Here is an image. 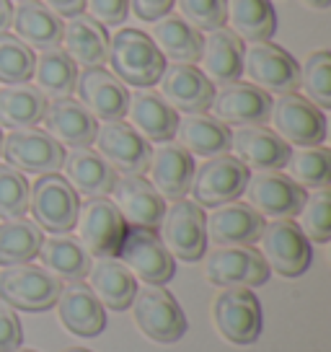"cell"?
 <instances>
[{
	"instance_id": "24",
	"label": "cell",
	"mask_w": 331,
	"mask_h": 352,
	"mask_svg": "<svg viewBox=\"0 0 331 352\" xmlns=\"http://www.w3.org/2000/svg\"><path fill=\"white\" fill-rule=\"evenodd\" d=\"M243 47L246 44L225 26L212 29L207 36H202L199 63L212 86H228L243 76Z\"/></svg>"
},
{
	"instance_id": "39",
	"label": "cell",
	"mask_w": 331,
	"mask_h": 352,
	"mask_svg": "<svg viewBox=\"0 0 331 352\" xmlns=\"http://www.w3.org/2000/svg\"><path fill=\"white\" fill-rule=\"evenodd\" d=\"M285 168L290 171V179L303 189H321L329 187L331 182V153L329 148L310 145L290 151Z\"/></svg>"
},
{
	"instance_id": "20",
	"label": "cell",
	"mask_w": 331,
	"mask_h": 352,
	"mask_svg": "<svg viewBox=\"0 0 331 352\" xmlns=\"http://www.w3.org/2000/svg\"><path fill=\"white\" fill-rule=\"evenodd\" d=\"M212 117L222 124L233 127H251V124H264L272 114V96L262 88L251 83L233 80L228 86H220L212 99Z\"/></svg>"
},
{
	"instance_id": "35",
	"label": "cell",
	"mask_w": 331,
	"mask_h": 352,
	"mask_svg": "<svg viewBox=\"0 0 331 352\" xmlns=\"http://www.w3.org/2000/svg\"><path fill=\"white\" fill-rule=\"evenodd\" d=\"M153 44L161 50V55L174 63H199L202 52V32H197L192 23H187L181 16H163L153 21Z\"/></svg>"
},
{
	"instance_id": "49",
	"label": "cell",
	"mask_w": 331,
	"mask_h": 352,
	"mask_svg": "<svg viewBox=\"0 0 331 352\" xmlns=\"http://www.w3.org/2000/svg\"><path fill=\"white\" fill-rule=\"evenodd\" d=\"M11 19H13L11 0H0V32H5L11 26Z\"/></svg>"
},
{
	"instance_id": "3",
	"label": "cell",
	"mask_w": 331,
	"mask_h": 352,
	"mask_svg": "<svg viewBox=\"0 0 331 352\" xmlns=\"http://www.w3.org/2000/svg\"><path fill=\"white\" fill-rule=\"evenodd\" d=\"M243 73L249 76L251 86L266 91L269 96L295 94L300 86L298 60L272 42H251L243 47Z\"/></svg>"
},
{
	"instance_id": "1",
	"label": "cell",
	"mask_w": 331,
	"mask_h": 352,
	"mask_svg": "<svg viewBox=\"0 0 331 352\" xmlns=\"http://www.w3.org/2000/svg\"><path fill=\"white\" fill-rule=\"evenodd\" d=\"M111 73L119 78L124 86L150 88L166 67V57L153 44V39L140 29H119L109 42Z\"/></svg>"
},
{
	"instance_id": "28",
	"label": "cell",
	"mask_w": 331,
	"mask_h": 352,
	"mask_svg": "<svg viewBox=\"0 0 331 352\" xmlns=\"http://www.w3.org/2000/svg\"><path fill=\"white\" fill-rule=\"evenodd\" d=\"M55 306L62 327L78 337H96L106 327V311L99 303V298L93 296V290L83 283L62 287Z\"/></svg>"
},
{
	"instance_id": "7",
	"label": "cell",
	"mask_w": 331,
	"mask_h": 352,
	"mask_svg": "<svg viewBox=\"0 0 331 352\" xmlns=\"http://www.w3.org/2000/svg\"><path fill=\"white\" fill-rule=\"evenodd\" d=\"M259 241H262V256H264L266 267L275 270L277 275L298 277L313 262L310 241L303 236L298 223H293V218L264 223Z\"/></svg>"
},
{
	"instance_id": "48",
	"label": "cell",
	"mask_w": 331,
	"mask_h": 352,
	"mask_svg": "<svg viewBox=\"0 0 331 352\" xmlns=\"http://www.w3.org/2000/svg\"><path fill=\"white\" fill-rule=\"evenodd\" d=\"M45 6L60 19H73L86 11V0H45Z\"/></svg>"
},
{
	"instance_id": "36",
	"label": "cell",
	"mask_w": 331,
	"mask_h": 352,
	"mask_svg": "<svg viewBox=\"0 0 331 352\" xmlns=\"http://www.w3.org/2000/svg\"><path fill=\"white\" fill-rule=\"evenodd\" d=\"M225 21L243 44L269 42L277 32V13L269 0H228Z\"/></svg>"
},
{
	"instance_id": "2",
	"label": "cell",
	"mask_w": 331,
	"mask_h": 352,
	"mask_svg": "<svg viewBox=\"0 0 331 352\" xmlns=\"http://www.w3.org/2000/svg\"><path fill=\"white\" fill-rule=\"evenodd\" d=\"M62 280L36 264H13L0 272V300L21 311H47L57 303Z\"/></svg>"
},
{
	"instance_id": "43",
	"label": "cell",
	"mask_w": 331,
	"mask_h": 352,
	"mask_svg": "<svg viewBox=\"0 0 331 352\" xmlns=\"http://www.w3.org/2000/svg\"><path fill=\"white\" fill-rule=\"evenodd\" d=\"M29 197H32V187L26 176L16 171L13 166L0 164V218H23L29 212Z\"/></svg>"
},
{
	"instance_id": "37",
	"label": "cell",
	"mask_w": 331,
	"mask_h": 352,
	"mask_svg": "<svg viewBox=\"0 0 331 352\" xmlns=\"http://www.w3.org/2000/svg\"><path fill=\"white\" fill-rule=\"evenodd\" d=\"M34 80L47 99H67L76 91L78 65L65 55L62 47L42 50L34 60Z\"/></svg>"
},
{
	"instance_id": "5",
	"label": "cell",
	"mask_w": 331,
	"mask_h": 352,
	"mask_svg": "<svg viewBox=\"0 0 331 352\" xmlns=\"http://www.w3.org/2000/svg\"><path fill=\"white\" fill-rule=\"evenodd\" d=\"M76 228L91 256H117L127 223L109 197H91L78 208Z\"/></svg>"
},
{
	"instance_id": "33",
	"label": "cell",
	"mask_w": 331,
	"mask_h": 352,
	"mask_svg": "<svg viewBox=\"0 0 331 352\" xmlns=\"http://www.w3.org/2000/svg\"><path fill=\"white\" fill-rule=\"evenodd\" d=\"M36 256H42L45 270L67 283H83L91 270V254L67 233H55L52 239H45Z\"/></svg>"
},
{
	"instance_id": "50",
	"label": "cell",
	"mask_w": 331,
	"mask_h": 352,
	"mask_svg": "<svg viewBox=\"0 0 331 352\" xmlns=\"http://www.w3.org/2000/svg\"><path fill=\"white\" fill-rule=\"evenodd\" d=\"M306 6H310V8H316V11H326L331 6V0H303Z\"/></svg>"
},
{
	"instance_id": "15",
	"label": "cell",
	"mask_w": 331,
	"mask_h": 352,
	"mask_svg": "<svg viewBox=\"0 0 331 352\" xmlns=\"http://www.w3.org/2000/svg\"><path fill=\"white\" fill-rule=\"evenodd\" d=\"M3 158L21 174H57L65 161L62 145L52 140L47 132L29 127V130H13L3 138Z\"/></svg>"
},
{
	"instance_id": "54",
	"label": "cell",
	"mask_w": 331,
	"mask_h": 352,
	"mask_svg": "<svg viewBox=\"0 0 331 352\" xmlns=\"http://www.w3.org/2000/svg\"><path fill=\"white\" fill-rule=\"evenodd\" d=\"M16 3H26V0H16Z\"/></svg>"
},
{
	"instance_id": "32",
	"label": "cell",
	"mask_w": 331,
	"mask_h": 352,
	"mask_svg": "<svg viewBox=\"0 0 331 352\" xmlns=\"http://www.w3.org/2000/svg\"><path fill=\"white\" fill-rule=\"evenodd\" d=\"M11 26L16 29V36L29 47L42 50H52L60 47L62 42V19L47 8L39 0H26L19 3V8L13 11Z\"/></svg>"
},
{
	"instance_id": "34",
	"label": "cell",
	"mask_w": 331,
	"mask_h": 352,
	"mask_svg": "<svg viewBox=\"0 0 331 352\" xmlns=\"http://www.w3.org/2000/svg\"><path fill=\"white\" fill-rule=\"evenodd\" d=\"M47 96L36 86L13 83L0 88V127L29 130L36 127L47 111Z\"/></svg>"
},
{
	"instance_id": "19",
	"label": "cell",
	"mask_w": 331,
	"mask_h": 352,
	"mask_svg": "<svg viewBox=\"0 0 331 352\" xmlns=\"http://www.w3.org/2000/svg\"><path fill=\"white\" fill-rule=\"evenodd\" d=\"M158 83H161V96L166 104L184 114H205L215 99V86L197 65H189V63L166 65Z\"/></svg>"
},
{
	"instance_id": "14",
	"label": "cell",
	"mask_w": 331,
	"mask_h": 352,
	"mask_svg": "<svg viewBox=\"0 0 331 352\" xmlns=\"http://www.w3.org/2000/svg\"><path fill=\"white\" fill-rule=\"evenodd\" d=\"M212 319L222 340L251 344L262 331V306L249 287H222L212 306Z\"/></svg>"
},
{
	"instance_id": "31",
	"label": "cell",
	"mask_w": 331,
	"mask_h": 352,
	"mask_svg": "<svg viewBox=\"0 0 331 352\" xmlns=\"http://www.w3.org/2000/svg\"><path fill=\"white\" fill-rule=\"evenodd\" d=\"M89 287L93 290V296L99 298L101 306L111 308V311H124L133 303L137 283H135L133 272L117 256H101L96 262H91Z\"/></svg>"
},
{
	"instance_id": "27",
	"label": "cell",
	"mask_w": 331,
	"mask_h": 352,
	"mask_svg": "<svg viewBox=\"0 0 331 352\" xmlns=\"http://www.w3.org/2000/svg\"><path fill=\"white\" fill-rule=\"evenodd\" d=\"M127 117L135 130L143 135L150 143H168L176 132L179 114L163 101L161 94L148 91V88H137L130 94V107H127Z\"/></svg>"
},
{
	"instance_id": "46",
	"label": "cell",
	"mask_w": 331,
	"mask_h": 352,
	"mask_svg": "<svg viewBox=\"0 0 331 352\" xmlns=\"http://www.w3.org/2000/svg\"><path fill=\"white\" fill-rule=\"evenodd\" d=\"M23 342L21 321L16 316V311L5 303H0V352L19 350Z\"/></svg>"
},
{
	"instance_id": "41",
	"label": "cell",
	"mask_w": 331,
	"mask_h": 352,
	"mask_svg": "<svg viewBox=\"0 0 331 352\" xmlns=\"http://www.w3.org/2000/svg\"><path fill=\"white\" fill-rule=\"evenodd\" d=\"M306 91V99L316 104L319 109L331 107V52L319 50L308 55L300 67V86Z\"/></svg>"
},
{
	"instance_id": "45",
	"label": "cell",
	"mask_w": 331,
	"mask_h": 352,
	"mask_svg": "<svg viewBox=\"0 0 331 352\" xmlns=\"http://www.w3.org/2000/svg\"><path fill=\"white\" fill-rule=\"evenodd\" d=\"M86 8L91 19H96L99 23L117 26V23H124L130 13V0H86Z\"/></svg>"
},
{
	"instance_id": "13",
	"label": "cell",
	"mask_w": 331,
	"mask_h": 352,
	"mask_svg": "<svg viewBox=\"0 0 331 352\" xmlns=\"http://www.w3.org/2000/svg\"><path fill=\"white\" fill-rule=\"evenodd\" d=\"M93 143L99 148L96 153H99L114 171H119L122 176L148 171L153 148H150V143L145 140L140 132L135 130L133 124H127V122H122V120L104 122V124L96 127Z\"/></svg>"
},
{
	"instance_id": "26",
	"label": "cell",
	"mask_w": 331,
	"mask_h": 352,
	"mask_svg": "<svg viewBox=\"0 0 331 352\" xmlns=\"http://www.w3.org/2000/svg\"><path fill=\"white\" fill-rule=\"evenodd\" d=\"M109 42L106 26L91 19L89 13H78L62 26V50L65 55L83 67H104L109 60Z\"/></svg>"
},
{
	"instance_id": "8",
	"label": "cell",
	"mask_w": 331,
	"mask_h": 352,
	"mask_svg": "<svg viewBox=\"0 0 331 352\" xmlns=\"http://www.w3.org/2000/svg\"><path fill=\"white\" fill-rule=\"evenodd\" d=\"M161 241L171 256L184 262H197L207 252V233H205V210L192 199H176L166 208L161 220Z\"/></svg>"
},
{
	"instance_id": "29",
	"label": "cell",
	"mask_w": 331,
	"mask_h": 352,
	"mask_svg": "<svg viewBox=\"0 0 331 352\" xmlns=\"http://www.w3.org/2000/svg\"><path fill=\"white\" fill-rule=\"evenodd\" d=\"M62 168L65 182L76 189L78 197H106L117 182V171L91 148H73V153L65 155Z\"/></svg>"
},
{
	"instance_id": "25",
	"label": "cell",
	"mask_w": 331,
	"mask_h": 352,
	"mask_svg": "<svg viewBox=\"0 0 331 352\" xmlns=\"http://www.w3.org/2000/svg\"><path fill=\"white\" fill-rule=\"evenodd\" d=\"M42 122L47 127V135L67 148H89L99 127V122L91 117V111L70 96L49 101Z\"/></svg>"
},
{
	"instance_id": "21",
	"label": "cell",
	"mask_w": 331,
	"mask_h": 352,
	"mask_svg": "<svg viewBox=\"0 0 331 352\" xmlns=\"http://www.w3.org/2000/svg\"><path fill=\"white\" fill-rule=\"evenodd\" d=\"M150 184L155 187V192L163 199H184L192 192V182H194V155L187 153L179 143H161L150 153Z\"/></svg>"
},
{
	"instance_id": "6",
	"label": "cell",
	"mask_w": 331,
	"mask_h": 352,
	"mask_svg": "<svg viewBox=\"0 0 331 352\" xmlns=\"http://www.w3.org/2000/svg\"><path fill=\"white\" fill-rule=\"evenodd\" d=\"M119 262L133 272L135 277H140L145 285H163L168 283L176 264L171 252L163 246L161 236L150 228H135L130 226L119 246Z\"/></svg>"
},
{
	"instance_id": "52",
	"label": "cell",
	"mask_w": 331,
	"mask_h": 352,
	"mask_svg": "<svg viewBox=\"0 0 331 352\" xmlns=\"http://www.w3.org/2000/svg\"><path fill=\"white\" fill-rule=\"evenodd\" d=\"M3 138H5V135H3V130H0V153H3Z\"/></svg>"
},
{
	"instance_id": "9",
	"label": "cell",
	"mask_w": 331,
	"mask_h": 352,
	"mask_svg": "<svg viewBox=\"0 0 331 352\" xmlns=\"http://www.w3.org/2000/svg\"><path fill=\"white\" fill-rule=\"evenodd\" d=\"M80 197L60 174H45L36 179L29 197L34 223L49 233H67L76 228Z\"/></svg>"
},
{
	"instance_id": "44",
	"label": "cell",
	"mask_w": 331,
	"mask_h": 352,
	"mask_svg": "<svg viewBox=\"0 0 331 352\" xmlns=\"http://www.w3.org/2000/svg\"><path fill=\"white\" fill-rule=\"evenodd\" d=\"M174 6H179L181 19L197 32L220 29L228 19V0H174Z\"/></svg>"
},
{
	"instance_id": "23",
	"label": "cell",
	"mask_w": 331,
	"mask_h": 352,
	"mask_svg": "<svg viewBox=\"0 0 331 352\" xmlns=\"http://www.w3.org/2000/svg\"><path fill=\"white\" fill-rule=\"evenodd\" d=\"M231 151L249 171H279L290 158V145L269 127H238L231 138Z\"/></svg>"
},
{
	"instance_id": "51",
	"label": "cell",
	"mask_w": 331,
	"mask_h": 352,
	"mask_svg": "<svg viewBox=\"0 0 331 352\" xmlns=\"http://www.w3.org/2000/svg\"><path fill=\"white\" fill-rule=\"evenodd\" d=\"M65 352H91V350H80V347H73V350H65Z\"/></svg>"
},
{
	"instance_id": "10",
	"label": "cell",
	"mask_w": 331,
	"mask_h": 352,
	"mask_svg": "<svg viewBox=\"0 0 331 352\" xmlns=\"http://www.w3.org/2000/svg\"><path fill=\"white\" fill-rule=\"evenodd\" d=\"M269 120L275 124V132L287 145L310 148L321 145L326 138V114L316 104H310L300 94H282L272 101Z\"/></svg>"
},
{
	"instance_id": "4",
	"label": "cell",
	"mask_w": 331,
	"mask_h": 352,
	"mask_svg": "<svg viewBox=\"0 0 331 352\" xmlns=\"http://www.w3.org/2000/svg\"><path fill=\"white\" fill-rule=\"evenodd\" d=\"M135 321L145 337L161 344L179 342L187 334V316L176 298L161 285H143L135 290L133 298Z\"/></svg>"
},
{
	"instance_id": "30",
	"label": "cell",
	"mask_w": 331,
	"mask_h": 352,
	"mask_svg": "<svg viewBox=\"0 0 331 352\" xmlns=\"http://www.w3.org/2000/svg\"><path fill=\"white\" fill-rule=\"evenodd\" d=\"M174 138L179 145L192 155H202V158H215L231 151V138L233 132L228 124H222L215 117L207 114H187L179 117L176 132Z\"/></svg>"
},
{
	"instance_id": "17",
	"label": "cell",
	"mask_w": 331,
	"mask_h": 352,
	"mask_svg": "<svg viewBox=\"0 0 331 352\" xmlns=\"http://www.w3.org/2000/svg\"><path fill=\"white\" fill-rule=\"evenodd\" d=\"M76 91L93 120L114 122L127 114L130 91L106 67H83V73H78Z\"/></svg>"
},
{
	"instance_id": "42",
	"label": "cell",
	"mask_w": 331,
	"mask_h": 352,
	"mask_svg": "<svg viewBox=\"0 0 331 352\" xmlns=\"http://www.w3.org/2000/svg\"><path fill=\"white\" fill-rule=\"evenodd\" d=\"M298 228L313 243H326L331 239V195L326 187L310 192L298 212Z\"/></svg>"
},
{
	"instance_id": "18",
	"label": "cell",
	"mask_w": 331,
	"mask_h": 352,
	"mask_svg": "<svg viewBox=\"0 0 331 352\" xmlns=\"http://www.w3.org/2000/svg\"><path fill=\"white\" fill-rule=\"evenodd\" d=\"M109 195L114 197L111 202L117 205L124 223H130L135 228L158 231L166 212V199L155 192V187L143 174L117 176Z\"/></svg>"
},
{
	"instance_id": "53",
	"label": "cell",
	"mask_w": 331,
	"mask_h": 352,
	"mask_svg": "<svg viewBox=\"0 0 331 352\" xmlns=\"http://www.w3.org/2000/svg\"><path fill=\"white\" fill-rule=\"evenodd\" d=\"M13 352H34V350H21V347H19V350H13Z\"/></svg>"
},
{
	"instance_id": "47",
	"label": "cell",
	"mask_w": 331,
	"mask_h": 352,
	"mask_svg": "<svg viewBox=\"0 0 331 352\" xmlns=\"http://www.w3.org/2000/svg\"><path fill=\"white\" fill-rule=\"evenodd\" d=\"M130 8H133L140 21L153 23L171 13L174 0H130Z\"/></svg>"
},
{
	"instance_id": "16",
	"label": "cell",
	"mask_w": 331,
	"mask_h": 352,
	"mask_svg": "<svg viewBox=\"0 0 331 352\" xmlns=\"http://www.w3.org/2000/svg\"><path fill=\"white\" fill-rule=\"evenodd\" d=\"M243 192L249 195L246 205H251L262 218L275 220L298 215L308 197L306 189L279 171H256L254 176H249Z\"/></svg>"
},
{
	"instance_id": "12",
	"label": "cell",
	"mask_w": 331,
	"mask_h": 352,
	"mask_svg": "<svg viewBox=\"0 0 331 352\" xmlns=\"http://www.w3.org/2000/svg\"><path fill=\"white\" fill-rule=\"evenodd\" d=\"M205 275L218 287H256L269 280V267L254 246H215L205 259Z\"/></svg>"
},
{
	"instance_id": "38",
	"label": "cell",
	"mask_w": 331,
	"mask_h": 352,
	"mask_svg": "<svg viewBox=\"0 0 331 352\" xmlns=\"http://www.w3.org/2000/svg\"><path fill=\"white\" fill-rule=\"evenodd\" d=\"M45 241L42 228L26 218H13L0 223V264L13 267V264L32 262L39 254V246Z\"/></svg>"
},
{
	"instance_id": "40",
	"label": "cell",
	"mask_w": 331,
	"mask_h": 352,
	"mask_svg": "<svg viewBox=\"0 0 331 352\" xmlns=\"http://www.w3.org/2000/svg\"><path fill=\"white\" fill-rule=\"evenodd\" d=\"M34 50L16 34L0 32V83H26L34 76Z\"/></svg>"
},
{
	"instance_id": "22",
	"label": "cell",
	"mask_w": 331,
	"mask_h": 352,
	"mask_svg": "<svg viewBox=\"0 0 331 352\" xmlns=\"http://www.w3.org/2000/svg\"><path fill=\"white\" fill-rule=\"evenodd\" d=\"M264 231V218L246 202H225L205 215V233L215 246H251Z\"/></svg>"
},
{
	"instance_id": "11",
	"label": "cell",
	"mask_w": 331,
	"mask_h": 352,
	"mask_svg": "<svg viewBox=\"0 0 331 352\" xmlns=\"http://www.w3.org/2000/svg\"><path fill=\"white\" fill-rule=\"evenodd\" d=\"M249 168L231 153L207 158L194 171L192 195L199 208H218L225 202H236L246 189Z\"/></svg>"
}]
</instances>
